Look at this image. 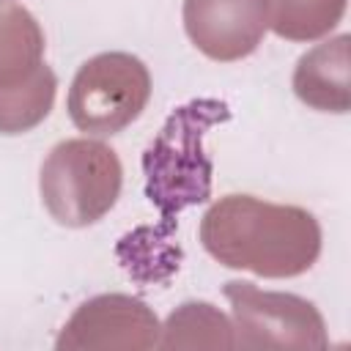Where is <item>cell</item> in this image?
<instances>
[{
    "mask_svg": "<svg viewBox=\"0 0 351 351\" xmlns=\"http://www.w3.org/2000/svg\"><path fill=\"white\" fill-rule=\"evenodd\" d=\"M44 33L36 16L16 5H0V85L19 82L41 66Z\"/></svg>",
    "mask_w": 351,
    "mask_h": 351,
    "instance_id": "9",
    "label": "cell"
},
{
    "mask_svg": "<svg viewBox=\"0 0 351 351\" xmlns=\"http://www.w3.org/2000/svg\"><path fill=\"white\" fill-rule=\"evenodd\" d=\"M228 118V107L214 99H200L170 115L162 134L148 148L143 167L148 176V200L159 208L162 225L156 241L167 239L176 214L184 206L203 203L211 189V162L203 154V132Z\"/></svg>",
    "mask_w": 351,
    "mask_h": 351,
    "instance_id": "2",
    "label": "cell"
},
{
    "mask_svg": "<svg viewBox=\"0 0 351 351\" xmlns=\"http://www.w3.org/2000/svg\"><path fill=\"white\" fill-rule=\"evenodd\" d=\"M346 11V0H266L269 27L288 41H313L329 33Z\"/></svg>",
    "mask_w": 351,
    "mask_h": 351,
    "instance_id": "11",
    "label": "cell"
},
{
    "mask_svg": "<svg viewBox=\"0 0 351 351\" xmlns=\"http://www.w3.org/2000/svg\"><path fill=\"white\" fill-rule=\"evenodd\" d=\"M293 90L304 104L315 110L346 112L351 101L348 96V36L324 41L307 55H302L293 71Z\"/></svg>",
    "mask_w": 351,
    "mask_h": 351,
    "instance_id": "8",
    "label": "cell"
},
{
    "mask_svg": "<svg viewBox=\"0 0 351 351\" xmlns=\"http://www.w3.org/2000/svg\"><path fill=\"white\" fill-rule=\"evenodd\" d=\"M121 159L101 140L74 137L58 143L41 165V203L66 228L99 222L121 195Z\"/></svg>",
    "mask_w": 351,
    "mask_h": 351,
    "instance_id": "3",
    "label": "cell"
},
{
    "mask_svg": "<svg viewBox=\"0 0 351 351\" xmlns=\"http://www.w3.org/2000/svg\"><path fill=\"white\" fill-rule=\"evenodd\" d=\"M58 80L47 63H41L30 77L0 85V134H22L41 123L55 101Z\"/></svg>",
    "mask_w": 351,
    "mask_h": 351,
    "instance_id": "10",
    "label": "cell"
},
{
    "mask_svg": "<svg viewBox=\"0 0 351 351\" xmlns=\"http://www.w3.org/2000/svg\"><path fill=\"white\" fill-rule=\"evenodd\" d=\"M184 30L206 58L241 60L269 30L266 0H184Z\"/></svg>",
    "mask_w": 351,
    "mask_h": 351,
    "instance_id": "6",
    "label": "cell"
},
{
    "mask_svg": "<svg viewBox=\"0 0 351 351\" xmlns=\"http://www.w3.org/2000/svg\"><path fill=\"white\" fill-rule=\"evenodd\" d=\"M200 241L222 266L247 269L261 277H296L315 263L321 228L299 206L225 195L206 211Z\"/></svg>",
    "mask_w": 351,
    "mask_h": 351,
    "instance_id": "1",
    "label": "cell"
},
{
    "mask_svg": "<svg viewBox=\"0 0 351 351\" xmlns=\"http://www.w3.org/2000/svg\"><path fill=\"white\" fill-rule=\"evenodd\" d=\"M156 315L137 299L107 293L85 302L66 324L58 348H148L156 343Z\"/></svg>",
    "mask_w": 351,
    "mask_h": 351,
    "instance_id": "7",
    "label": "cell"
},
{
    "mask_svg": "<svg viewBox=\"0 0 351 351\" xmlns=\"http://www.w3.org/2000/svg\"><path fill=\"white\" fill-rule=\"evenodd\" d=\"M0 3H5V0H0Z\"/></svg>",
    "mask_w": 351,
    "mask_h": 351,
    "instance_id": "12",
    "label": "cell"
},
{
    "mask_svg": "<svg viewBox=\"0 0 351 351\" xmlns=\"http://www.w3.org/2000/svg\"><path fill=\"white\" fill-rule=\"evenodd\" d=\"M151 96L145 63L129 52H101L80 66L69 88L71 123L96 137L115 134L140 118Z\"/></svg>",
    "mask_w": 351,
    "mask_h": 351,
    "instance_id": "4",
    "label": "cell"
},
{
    "mask_svg": "<svg viewBox=\"0 0 351 351\" xmlns=\"http://www.w3.org/2000/svg\"><path fill=\"white\" fill-rule=\"evenodd\" d=\"M241 348H324V321L318 310L291 293L261 291L252 282H228Z\"/></svg>",
    "mask_w": 351,
    "mask_h": 351,
    "instance_id": "5",
    "label": "cell"
}]
</instances>
